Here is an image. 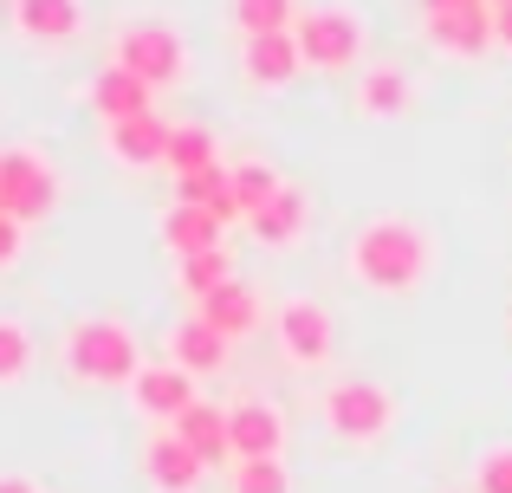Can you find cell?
<instances>
[{
    "mask_svg": "<svg viewBox=\"0 0 512 493\" xmlns=\"http://www.w3.org/2000/svg\"><path fill=\"white\" fill-rule=\"evenodd\" d=\"M350 273L376 292H415L428 279V234L409 228V221L383 215L350 241Z\"/></svg>",
    "mask_w": 512,
    "mask_h": 493,
    "instance_id": "6da1fadb",
    "label": "cell"
},
{
    "mask_svg": "<svg viewBox=\"0 0 512 493\" xmlns=\"http://www.w3.org/2000/svg\"><path fill=\"white\" fill-rule=\"evenodd\" d=\"M65 370H72L78 383H91V390L130 383L143 370L137 331H130L124 318H78V325L65 331Z\"/></svg>",
    "mask_w": 512,
    "mask_h": 493,
    "instance_id": "7a4b0ae2",
    "label": "cell"
},
{
    "mask_svg": "<svg viewBox=\"0 0 512 493\" xmlns=\"http://www.w3.org/2000/svg\"><path fill=\"white\" fill-rule=\"evenodd\" d=\"M292 39H299V59L312 65V72H350V65L363 59V20L350 7H312V13H299Z\"/></svg>",
    "mask_w": 512,
    "mask_h": 493,
    "instance_id": "3957f363",
    "label": "cell"
},
{
    "mask_svg": "<svg viewBox=\"0 0 512 493\" xmlns=\"http://www.w3.org/2000/svg\"><path fill=\"white\" fill-rule=\"evenodd\" d=\"M117 65H124V72H137L150 91L182 85V72H188L182 33H175V26H156V20L124 26V33H117Z\"/></svg>",
    "mask_w": 512,
    "mask_h": 493,
    "instance_id": "277c9868",
    "label": "cell"
},
{
    "mask_svg": "<svg viewBox=\"0 0 512 493\" xmlns=\"http://www.w3.org/2000/svg\"><path fill=\"white\" fill-rule=\"evenodd\" d=\"M325 422H331V435L338 442H383L389 435V422H396V396L383 390V383H363V377H350L338 383V390L325 396Z\"/></svg>",
    "mask_w": 512,
    "mask_h": 493,
    "instance_id": "5b68a950",
    "label": "cell"
},
{
    "mask_svg": "<svg viewBox=\"0 0 512 493\" xmlns=\"http://www.w3.org/2000/svg\"><path fill=\"white\" fill-rule=\"evenodd\" d=\"M52 202H59V176H52L33 150H7L0 156V208H7L20 228L39 221V215H52Z\"/></svg>",
    "mask_w": 512,
    "mask_h": 493,
    "instance_id": "8992f818",
    "label": "cell"
},
{
    "mask_svg": "<svg viewBox=\"0 0 512 493\" xmlns=\"http://www.w3.org/2000/svg\"><path fill=\"white\" fill-rule=\"evenodd\" d=\"M331 344H338V331H331V312L318 299H286L279 305V351H286L299 370L331 364Z\"/></svg>",
    "mask_w": 512,
    "mask_h": 493,
    "instance_id": "52a82bcc",
    "label": "cell"
},
{
    "mask_svg": "<svg viewBox=\"0 0 512 493\" xmlns=\"http://www.w3.org/2000/svg\"><path fill=\"white\" fill-rule=\"evenodd\" d=\"M227 442H234V461H279L286 416L273 403H234L227 409Z\"/></svg>",
    "mask_w": 512,
    "mask_h": 493,
    "instance_id": "ba28073f",
    "label": "cell"
},
{
    "mask_svg": "<svg viewBox=\"0 0 512 493\" xmlns=\"http://www.w3.org/2000/svg\"><path fill=\"white\" fill-rule=\"evenodd\" d=\"M130 403H137L150 422H175L188 403H195V377L175 370V364H143L137 377H130Z\"/></svg>",
    "mask_w": 512,
    "mask_h": 493,
    "instance_id": "9c48e42d",
    "label": "cell"
},
{
    "mask_svg": "<svg viewBox=\"0 0 512 493\" xmlns=\"http://www.w3.org/2000/svg\"><path fill=\"white\" fill-rule=\"evenodd\" d=\"M13 26L33 46H65L85 33V0H13Z\"/></svg>",
    "mask_w": 512,
    "mask_h": 493,
    "instance_id": "30bf717a",
    "label": "cell"
},
{
    "mask_svg": "<svg viewBox=\"0 0 512 493\" xmlns=\"http://www.w3.org/2000/svg\"><path fill=\"white\" fill-rule=\"evenodd\" d=\"M299 39L292 33H253L247 46H240V72L253 78V85H266V91H279V85H292L299 78Z\"/></svg>",
    "mask_w": 512,
    "mask_h": 493,
    "instance_id": "8fae6325",
    "label": "cell"
},
{
    "mask_svg": "<svg viewBox=\"0 0 512 493\" xmlns=\"http://www.w3.org/2000/svg\"><path fill=\"white\" fill-rule=\"evenodd\" d=\"M169 130L156 111H143V117H124V124H111V156L124 169H156V163H169Z\"/></svg>",
    "mask_w": 512,
    "mask_h": 493,
    "instance_id": "7c38bea8",
    "label": "cell"
},
{
    "mask_svg": "<svg viewBox=\"0 0 512 493\" xmlns=\"http://www.w3.org/2000/svg\"><path fill=\"white\" fill-rule=\"evenodd\" d=\"M143 474H150L156 493H195L208 468L195 461V448H188L182 435H156V442L143 448Z\"/></svg>",
    "mask_w": 512,
    "mask_h": 493,
    "instance_id": "4fadbf2b",
    "label": "cell"
},
{
    "mask_svg": "<svg viewBox=\"0 0 512 493\" xmlns=\"http://www.w3.org/2000/svg\"><path fill=\"white\" fill-rule=\"evenodd\" d=\"M428 39H435L448 59H480L493 46V7H474V13H428Z\"/></svg>",
    "mask_w": 512,
    "mask_h": 493,
    "instance_id": "5bb4252c",
    "label": "cell"
},
{
    "mask_svg": "<svg viewBox=\"0 0 512 493\" xmlns=\"http://www.w3.org/2000/svg\"><path fill=\"white\" fill-rule=\"evenodd\" d=\"M195 318H201V325H214L227 344H234V338H247V331L260 325V299H253L240 279H227V286H214L208 299H195Z\"/></svg>",
    "mask_w": 512,
    "mask_h": 493,
    "instance_id": "9a60e30c",
    "label": "cell"
},
{
    "mask_svg": "<svg viewBox=\"0 0 512 493\" xmlns=\"http://www.w3.org/2000/svg\"><path fill=\"white\" fill-rule=\"evenodd\" d=\"M169 364L188 370V377H214V370L227 364V338L214 325H201V318H182V325L169 331Z\"/></svg>",
    "mask_w": 512,
    "mask_h": 493,
    "instance_id": "2e32d148",
    "label": "cell"
},
{
    "mask_svg": "<svg viewBox=\"0 0 512 493\" xmlns=\"http://www.w3.org/2000/svg\"><path fill=\"white\" fill-rule=\"evenodd\" d=\"M156 91L143 85L137 72H124V65H111V72H98L91 78V104H98V117L104 124H124V117H143V111H156Z\"/></svg>",
    "mask_w": 512,
    "mask_h": 493,
    "instance_id": "e0dca14e",
    "label": "cell"
},
{
    "mask_svg": "<svg viewBox=\"0 0 512 493\" xmlns=\"http://www.w3.org/2000/svg\"><path fill=\"white\" fill-rule=\"evenodd\" d=\"M175 435L195 448L201 468H214V461H234V442H227V409H214V403H188L182 416H175Z\"/></svg>",
    "mask_w": 512,
    "mask_h": 493,
    "instance_id": "ac0fdd59",
    "label": "cell"
},
{
    "mask_svg": "<svg viewBox=\"0 0 512 493\" xmlns=\"http://www.w3.org/2000/svg\"><path fill=\"white\" fill-rule=\"evenodd\" d=\"M409 78H402V65H363L357 78V111L363 117H402L409 111Z\"/></svg>",
    "mask_w": 512,
    "mask_h": 493,
    "instance_id": "d6986e66",
    "label": "cell"
},
{
    "mask_svg": "<svg viewBox=\"0 0 512 493\" xmlns=\"http://www.w3.org/2000/svg\"><path fill=\"white\" fill-rule=\"evenodd\" d=\"M163 241L169 253H208V247H221V221L208 215V208H195V202H175L169 208V221H163Z\"/></svg>",
    "mask_w": 512,
    "mask_h": 493,
    "instance_id": "ffe728a7",
    "label": "cell"
},
{
    "mask_svg": "<svg viewBox=\"0 0 512 493\" xmlns=\"http://www.w3.org/2000/svg\"><path fill=\"white\" fill-rule=\"evenodd\" d=\"M182 202H195V208H208L214 221H240V195H234V169H201V176H182Z\"/></svg>",
    "mask_w": 512,
    "mask_h": 493,
    "instance_id": "44dd1931",
    "label": "cell"
},
{
    "mask_svg": "<svg viewBox=\"0 0 512 493\" xmlns=\"http://www.w3.org/2000/svg\"><path fill=\"white\" fill-rule=\"evenodd\" d=\"M247 228H253V241H266V247H286L292 234L305 228V195H299V189H279L273 202L260 208V215H247Z\"/></svg>",
    "mask_w": 512,
    "mask_h": 493,
    "instance_id": "7402d4cb",
    "label": "cell"
},
{
    "mask_svg": "<svg viewBox=\"0 0 512 493\" xmlns=\"http://www.w3.org/2000/svg\"><path fill=\"white\" fill-rule=\"evenodd\" d=\"M221 156H214V137L201 124H175L169 130V169L175 176H201V169H214Z\"/></svg>",
    "mask_w": 512,
    "mask_h": 493,
    "instance_id": "603a6c76",
    "label": "cell"
},
{
    "mask_svg": "<svg viewBox=\"0 0 512 493\" xmlns=\"http://www.w3.org/2000/svg\"><path fill=\"white\" fill-rule=\"evenodd\" d=\"M234 26L240 33H292L299 26V7L292 0H234Z\"/></svg>",
    "mask_w": 512,
    "mask_h": 493,
    "instance_id": "cb8c5ba5",
    "label": "cell"
},
{
    "mask_svg": "<svg viewBox=\"0 0 512 493\" xmlns=\"http://www.w3.org/2000/svg\"><path fill=\"white\" fill-rule=\"evenodd\" d=\"M234 279V266H227V253L221 247H208V253H188L182 260V292L188 299H208L214 286H227Z\"/></svg>",
    "mask_w": 512,
    "mask_h": 493,
    "instance_id": "d4e9b609",
    "label": "cell"
},
{
    "mask_svg": "<svg viewBox=\"0 0 512 493\" xmlns=\"http://www.w3.org/2000/svg\"><path fill=\"white\" fill-rule=\"evenodd\" d=\"M279 189H286V182H279L273 176V169H266V163H240L234 169V195H240V221H247V215H260V208L266 202H273V195Z\"/></svg>",
    "mask_w": 512,
    "mask_h": 493,
    "instance_id": "484cf974",
    "label": "cell"
},
{
    "mask_svg": "<svg viewBox=\"0 0 512 493\" xmlns=\"http://www.w3.org/2000/svg\"><path fill=\"white\" fill-rule=\"evenodd\" d=\"M33 370V331L20 318H0V383H20Z\"/></svg>",
    "mask_w": 512,
    "mask_h": 493,
    "instance_id": "4316f807",
    "label": "cell"
},
{
    "mask_svg": "<svg viewBox=\"0 0 512 493\" xmlns=\"http://www.w3.org/2000/svg\"><path fill=\"white\" fill-rule=\"evenodd\" d=\"M234 493H292L286 461H234Z\"/></svg>",
    "mask_w": 512,
    "mask_h": 493,
    "instance_id": "83f0119b",
    "label": "cell"
},
{
    "mask_svg": "<svg viewBox=\"0 0 512 493\" xmlns=\"http://www.w3.org/2000/svg\"><path fill=\"white\" fill-rule=\"evenodd\" d=\"M480 493H512V448L487 455V468H480Z\"/></svg>",
    "mask_w": 512,
    "mask_h": 493,
    "instance_id": "f1b7e54d",
    "label": "cell"
},
{
    "mask_svg": "<svg viewBox=\"0 0 512 493\" xmlns=\"http://www.w3.org/2000/svg\"><path fill=\"white\" fill-rule=\"evenodd\" d=\"M13 260H20V221L0 215V266H13Z\"/></svg>",
    "mask_w": 512,
    "mask_h": 493,
    "instance_id": "f546056e",
    "label": "cell"
},
{
    "mask_svg": "<svg viewBox=\"0 0 512 493\" xmlns=\"http://www.w3.org/2000/svg\"><path fill=\"white\" fill-rule=\"evenodd\" d=\"M474 7H493V0H422V20L428 13H474Z\"/></svg>",
    "mask_w": 512,
    "mask_h": 493,
    "instance_id": "4dcf8cb0",
    "label": "cell"
},
{
    "mask_svg": "<svg viewBox=\"0 0 512 493\" xmlns=\"http://www.w3.org/2000/svg\"><path fill=\"white\" fill-rule=\"evenodd\" d=\"M493 46L512 52V7H493Z\"/></svg>",
    "mask_w": 512,
    "mask_h": 493,
    "instance_id": "1f68e13d",
    "label": "cell"
},
{
    "mask_svg": "<svg viewBox=\"0 0 512 493\" xmlns=\"http://www.w3.org/2000/svg\"><path fill=\"white\" fill-rule=\"evenodd\" d=\"M0 493H33V481H20V474H7V481H0Z\"/></svg>",
    "mask_w": 512,
    "mask_h": 493,
    "instance_id": "d6a6232c",
    "label": "cell"
},
{
    "mask_svg": "<svg viewBox=\"0 0 512 493\" xmlns=\"http://www.w3.org/2000/svg\"><path fill=\"white\" fill-rule=\"evenodd\" d=\"M493 7H512V0H493Z\"/></svg>",
    "mask_w": 512,
    "mask_h": 493,
    "instance_id": "836d02e7",
    "label": "cell"
},
{
    "mask_svg": "<svg viewBox=\"0 0 512 493\" xmlns=\"http://www.w3.org/2000/svg\"><path fill=\"white\" fill-rule=\"evenodd\" d=\"M0 215H7V208H0Z\"/></svg>",
    "mask_w": 512,
    "mask_h": 493,
    "instance_id": "e575fe53",
    "label": "cell"
}]
</instances>
